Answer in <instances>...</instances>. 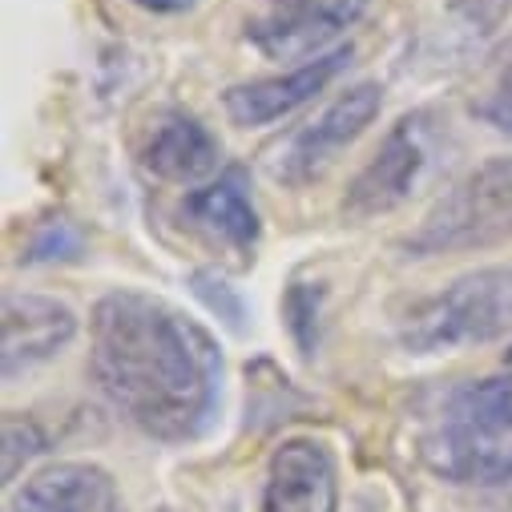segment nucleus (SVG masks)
<instances>
[{"mask_svg":"<svg viewBox=\"0 0 512 512\" xmlns=\"http://www.w3.org/2000/svg\"><path fill=\"white\" fill-rule=\"evenodd\" d=\"M424 464L452 480V484H484V488H504L508 472H512V448L500 444V436L456 424V420H440V428H432L420 444Z\"/></svg>","mask_w":512,"mask_h":512,"instance_id":"obj_11","label":"nucleus"},{"mask_svg":"<svg viewBox=\"0 0 512 512\" xmlns=\"http://www.w3.org/2000/svg\"><path fill=\"white\" fill-rule=\"evenodd\" d=\"M444 420L504 436L512 432V375H488L472 379L448 392L444 400Z\"/></svg>","mask_w":512,"mask_h":512,"instance_id":"obj_14","label":"nucleus"},{"mask_svg":"<svg viewBox=\"0 0 512 512\" xmlns=\"http://www.w3.org/2000/svg\"><path fill=\"white\" fill-rule=\"evenodd\" d=\"M186 218L214 242L246 254L259 242V210L238 186V178H218L214 186H202L186 198Z\"/></svg>","mask_w":512,"mask_h":512,"instance_id":"obj_13","label":"nucleus"},{"mask_svg":"<svg viewBox=\"0 0 512 512\" xmlns=\"http://www.w3.org/2000/svg\"><path fill=\"white\" fill-rule=\"evenodd\" d=\"M190 287H194V295L206 303V311H214L230 331H242L246 307H242L238 291H234L226 279H218L214 271H194V275H190Z\"/></svg>","mask_w":512,"mask_h":512,"instance_id":"obj_15","label":"nucleus"},{"mask_svg":"<svg viewBox=\"0 0 512 512\" xmlns=\"http://www.w3.org/2000/svg\"><path fill=\"white\" fill-rule=\"evenodd\" d=\"M347 65H351V49H335V53H323L315 61H303V65H295L287 73L259 77V81H242V85L226 89V97H222L226 117L234 125H242V130H259V125L283 121L287 113H295L307 101H315Z\"/></svg>","mask_w":512,"mask_h":512,"instance_id":"obj_8","label":"nucleus"},{"mask_svg":"<svg viewBox=\"0 0 512 512\" xmlns=\"http://www.w3.org/2000/svg\"><path fill=\"white\" fill-rule=\"evenodd\" d=\"M504 359H508V363H512V347H508V355H504Z\"/></svg>","mask_w":512,"mask_h":512,"instance_id":"obj_23","label":"nucleus"},{"mask_svg":"<svg viewBox=\"0 0 512 512\" xmlns=\"http://www.w3.org/2000/svg\"><path fill=\"white\" fill-rule=\"evenodd\" d=\"M134 5H142L150 13H186L198 5V0H134Z\"/></svg>","mask_w":512,"mask_h":512,"instance_id":"obj_21","label":"nucleus"},{"mask_svg":"<svg viewBox=\"0 0 512 512\" xmlns=\"http://www.w3.org/2000/svg\"><path fill=\"white\" fill-rule=\"evenodd\" d=\"M9 512H125V496L101 464L57 460L13 492Z\"/></svg>","mask_w":512,"mask_h":512,"instance_id":"obj_9","label":"nucleus"},{"mask_svg":"<svg viewBox=\"0 0 512 512\" xmlns=\"http://www.w3.org/2000/svg\"><path fill=\"white\" fill-rule=\"evenodd\" d=\"M512 242V158H488L468 170L404 238V250L424 254H464Z\"/></svg>","mask_w":512,"mask_h":512,"instance_id":"obj_2","label":"nucleus"},{"mask_svg":"<svg viewBox=\"0 0 512 512\" xmlns=\"http://www.w3.org/2000/svg\"><path fill=\"white\" fill-rule=\"evenodd\" d=\"M504 488H508V492H512V472H508V484H504Z\"/></svg>","mask_w":512,"mask_h":512,"instance_id":"obj_22","label":"nucleus"},{"mask_svg":"<svg viewBox=\"0 0 512 512\" xmlns=\"http://www.w3.org/2000/svg\"><path fill=\"white\" fill-rule=\"evenodd\" d=\"M363 9L367 0H275L267 17L246 25V37L271 61H315Z\"/></svg>","mask_w":512,"mask_h":512,"instance_id":"obj_5","label":"nucleus"},{"mask_svg":"<svg viewBox=\"0 0 512 512\" xmlns=\"http://www.w3.org/2000/svg\"><path fill=\"white\" fill-rule=\"evenodd\" d=\"M456 17L472 29V33H480V37H488V33H496L500 25H504V17H508V9H512V0H456Z\"/></svg>","mask_w":512,"mask_h":512,"instance_id":"obj_20","label":"nucleus"},{"mask_svg":"<svg viewBox=\"0 0 512 512\" xmlns=\"http://www.w3.org/2000/svg\"><path fill=\"white\" fill-rule=\"evenodd\" d=\"M379 105H383V89L375 81L351 85L315 121H307L303 130H295L287 138V146H279V154L271 162V174L287 186H307V182L323 178L327 166L379 117Z\"/></svg>","mask_w":512,"mask_h":512,"instance_id":"obj_4","label":"nucleus"},{"mask_svg":"<svg viewBox=\"0 0 512 512\" xmlns=\"http://www.w3.org/2000/svg\"><path fill=\"white\" fill-rule=\"evenodd\" d=\"M339 468L335 452L315 436L283 440L267 460L259 512H335Z\"/></svg>","mask_w":512,"mask_h":512,"instance_id":"obj_6","label":"nucleus"},{"mask_svg":"<svg viewBox=\"0 0 512 512\" xmlns=\"http://www.w3.org/2000/svg\"><path fill=\"white\" fill-rule=\"evenodd\" d=\"M283 311H287V327H291L299 351L311 355V351H315V339H319V291L307 287V283H295V287L287 291Z\"/></svg>","mask_w":512,"mask_h":512,"instance_id":"obj_16","label":"nucleus"},{"mask_svg":"<svg viewBox=\"0 0 512 512\" xmlns=\"http://www.w3.org/2000/svg\"><path fill=\"white\" fill-rule=\"evenodd\" d=\"M476 113L492 125V130L512 134V45H508V53H504V65H500V73H496L488 97L476 101Z\"/></svg>","mask_w":512,"mask_h":512,"instance_id":"obj_19","label":"nucleus"},{"mask_svg":"<svg viewBox=\"0 0 512 512\" xmlns=\"http://www.w3.org/2000/svg\"><path fill=\"white\" fill-rule=\"evenodd\" d=\"M89 371L101 396L162 444L202 436L218 412L222 355L214 339L138 291H113L93 307Z\"/></svg>","mask_w":512,"mask_h":512,"instance_id":"obj_1","label":"nucleus"},{"mask_svg":"<svg viewBox=\"0 0 512 512\" xmlns=\"http://www.w3.org/2000/svg\"><path fill=\"white\" fill-rule=\"evenodd\" d=\"M41 448H45L41 428H37L29 416L9 412V416H5V480H17V472H21Z\"/></svg>","mask_w":512,"mask_h":512,"instance_id":"obj_17","label":"nucleus"},{"mask_svg":"<svg viewBox=\"0 0 512 512\" xmlns=\"http://www.w3.org/2000/svg\"><path fill=\"white\" fill-rule=\"evenodd\" d=\"M512 327V271H472L408 311L400 343L412 355L492 343Z\"/></svg>","mask_w":512,"mask_h":512,"instance_id":"obj_3","label":"nucleus"},{"mask_svg":"<svg viewBox=\"0 0 512 512\" xmlns=\"http://www.w3.org/2000/svg\"><path fill=\"white\" fill-rule=\"evenodd\" d=\"M5 379H17L21 371L53 359L61 347L73 343L77 335V315L73 307L49 299V295H5Z\"/></svg>","mask_w":512,"mask_h":512,"instance_id":"obj_10","label":"nucleus"},{"mask_svg":"<svg viewBox=\"0 0 512 512\" xmlns=\"http://www.w3.org/2000/svg\"><path fill=\"white\" fill-rule=\"evenodd\" d=\"M420 170H424L420 117H404L400 125H392V134L379 142L371 162L351 178V186L343 194V218L367 222L375 214L396 210L412 194Z\"/></svg>","mask_w":512,"mask_h":512,"instance_id":"obj_7","label":"nucleus"},{"mask_svg":"<svg viewBox=\"0 0 512 512\" xmlns=\"http://www.w3.org/2000/svg\"><path fill=\"white\" fill-rule=\"evenodd\" d=\"M218 138L194 113L182 109H166L154 117L150 134L142 142V166L162 178V182H178V186H194L202 178H210L218 170Z\"/></svg>","mask_w":512,"mask_h":512,"instance_id":"obj_12","label":"nucleus"},{"mask_svg":"<svg viewBox=\"0 0 512 512\" xmlns=\"http://www.w3.org/2000/svg\"><path fill=\"white\" fill-rule=\"evenodd\" d=\"M81 230L73 222H45L29 246V263H65V259H81Z\"/></svg>","mask_w":512,"mask_h":512,"instance_id":"obj_18","label":"nucleus"}]
</instances>
